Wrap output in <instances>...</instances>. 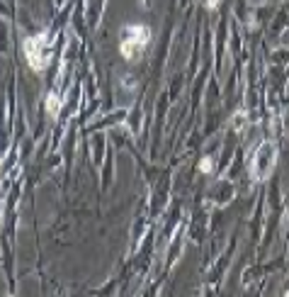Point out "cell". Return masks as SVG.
<instances>
[{
  "label": "cell",
  "mask_w": 289,
  "mask_h": 297,
  "mask_svg": "<svg viewBox=\"0 0 289 297\" xmlns=\"http://www.w3.org/2000/svg\"><path fill=\"white\" fill-rule=\"evenodd\" d=\"M149 29L141 27V25H131V27L124 29V37H122V54L126 58H136L143 46L149 44Z\"/></svg>",
  "instance_id": "cell-1"
},
{
  "label": "cell",
  "mask_w": 289,
  "mask_h": 297,
  "mask_svg": "<svg viewBox=\"0 0 289 297\" xmlns=\"http://www.w3.org/2000/svg\"><path fill=\"white\" fill-rule=\"evenodd\" d=\"M41 44H46V34H37L34 39H29L27 42V58L29 64H32V69L34 71H39V69H44L46 66V58H49V54L44 51V46Z\"/></svg>",
  "instance_id": "cell-2"
},
{
  "label": "cell",
  "mask_w": 289,
  "mask_h": 297,
  "mask_svg": "<svg viewBox=\"0 0 289 297\" xmlns=\"http://www.w3.org/2000/svg\"><path fill=\"white\" fill-rule=\"evenodd\" d=\"M49 112L54 114H58V98H56V95H51V98H49Z\"/></svg>",
  "instance_id": "cell-3"
},
{
  "label": "cell",
  "mask_w": 289,
  "mask_h": 297,
  "mask_svg": "<svg viewBox=\"0 0 289 297\" xmlns=\"http://www.w3.org/2000/svg\"><path fill=\"white\" fill-rule=\"evenodd\" d=\"M202 170H211V158H204V161H202Z\"/></svg>",
  "instance_id": "cell-4"
}]
</instances>
